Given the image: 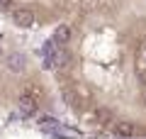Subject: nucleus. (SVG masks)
<instances>
[{
    "mask_svg": "<svg viewBox=\"0 0 146 139\" xmlns=\"http://www.w3.org/2000/svg\"><path fill=\"white\" fill-rule=\"evenodd\" d=\"M34 10L32 7H17V10H12V22H15L20 29H29L32 25H34Z\"/></svg>",
    "mask_w": 146,
    "mask_h": 139,
    "instance_id": "obj_1",
    "label": "nucleus"
},
{
    "mask_svg": "<svg viewBox=\"0 0 146 139\" xmlns=\"http://www.w3.org/2000/svg\"><path fill=\"white\" fill-rule=\"evenodd\" d=\"M36 108H39L36 98H32V95H27V93H22V95H20V100H17V110H20L25 117L34 115V112H36Z\"/></svg>",
    "mask_w": 146,
    "mask_h": 139,
    "instance_id": "obj_2",
    "label": "nucleus"
},
{
    "mask_svg": "<svg viewBox=\"0 0 146 139\" xmlns=\"http://www.w3.org/2000/svg\"><path fill=\"white\" fill-rule=\"evenodd\" d=\"M7 68L15 71V73L25 71V68H27V56H25V54H10V56H7Z\"/></svg>",
    "mask_w": 146,
    "mask_h": 139,
    "instance_id": "obj_3",
    "label": "nucleus"
},
{
    "mask_svg": "<svg viewBox=\"0 0 146 139\" xmlns=\"http://www.w3.org/2000/svg\"><path fill=\"white\" fill-rule=\"evenodd\" d=\"M71 27L68 25H58L56 27V32H54V39H56V44H68L71 41Z\"/></svg>",
    "mask_w": 146,
    "mask_h": 139,
    "instance_id": "obj_4",
    "label": "nucleus"
},
{
    "mask_svg": "<svg viewBox=\"0 0 146 139\" xmlns=\"http://www.w3.org/2000/svg\"><path fill=\"white\" fill-rule=\"evenodd\" d=\"M115 134H117V137L129 139L131 134H134V124H131V122H117L115 124Z\"/></svg>",
    "mask_w": 146,
    "mask_h": 139,
    "instance_id": "obj_5",
    "label": "nucleus"
},
{
    "mask_svg": "<svg viewBox=\"0 0 146 139\" xmlns=\"http://www.w3.org/2000/svg\"><path fill=\"white\" fill-rule=\"evenodd\" d=\"M95 122L98 124H110L112 122V110L110 108H98L95 110Z\"/></svg>",
    "mask_w": 146,
    "mask_h": 139,
    "instance_id": "obj_6",
    "label": "nucleus"
},
{
    "mask_svg": "<svg viewBox=\"0 0 146 139\" xmlns=\"http://www.w3.org/2000/svg\"><path fill=\"white\" fill-rule=\"evenodd\" d=\"M51 56H54V61H56V66H58V68H63V66L68 63V51L63 49V44H58V49L51 54Z\"/></svg>",
    "mask_w": 146,
    "mask_h": 139,
    "instance_id": "obj_7",
    "label": "nucleus"
},
{
    "mask_svg": "<svg viewBox=\"0 0 146 139\" xmlns=\"http://www.w3.org/2000/svg\"><path fill=\"white\" fill-rule=\"evenodd\" d=\"M54 51H56V39H54V37H51V39H46V41H44V44H42V49H39V56H51V54Z\"/></svg>",
    "mask_w": 146,
    "mask_h": 139,
    "instance_id": "obj_8",
    "label": "nucleus"
},
{
    "mask_svg": "<svg viewBox=\"0 0 146 139\" xmlns=\"http://www.w3.org/2000/svg\"><path fill=\"white\" fill-rule=\"evenodd\" d=\"M63 100H66L73 110H78V98H76V93H73V90H68V88H66V90H63Z\"/></svg>",
    "mask_w": 146,
    "mask_h": 139,
    "instance_id": "obj_9",
    "label": "nucleus"
},
{
    "mask_svg": "<svg viewBox=\"0 0 146 139\" xmlns=\"http://www.w3.org/2000/svg\"><path fill=\"white\" fill-rule=\"evenodd\" d=\"M25 93H27V95H32V98H36V95H42V86H36V83H27Z\"/></svg>",
    "mask_w": 146,
    "mask_h": 139,
    "instance_id": "obj_10",
    "label": "nucleus"
},
{
    "mask_svg": "<svg viewBox=\"0 0 146 139\" xmlns=\"http://www.w3.org/2000/svg\"><path fill=\"white\" fill-rule=\"evenodd\" d=\"M42 68L44 71H54V68H58V66H56V61H54V56H44L42 59Z\"/></svg>",
    "mask_w": 146,
    "mask_h": 139,
    "instance_id": "obj_11",
    "label": "nucleus"
},
{
    "mask_svg": "<svg viewBox=\"0 0 146 139\" xmlns=\"http://www.w3.org/2000/svg\"><path fill=\"white\" fill-rule=\"evenodd\" d=\"M39 124H42L44 129H51V127H58V122L54 117H39Z\"/></svg>",
    "mask_w": 146,
    "mask_h": 139,
    "instance_id": "obj_12",
    "label": "nucleus"
},
{
    "mask_svg": "<svg viewBox=\"0 0 146 139\" xmlns=\"http://www.w3.org/2000/svg\"><path fill=\"white\" fill-rule=\"evenodd\" d=\"M12 5V0H0V10H7Z\"/></svg>",
    "mask_w": 146,
    "mask_h": 139,
    "instance_id": "obj_13",
    "label": "nucleus"
},
{
    "mask_svg": "<svg viewBox=\"0 0 146 139\" xmlns=\"http://www.w3.org/2000/svg\"><path fill=\"white\" fill-rule=\"evenodd\" d=\"M139 81L146 86V68H141V71H139Z\"/></svg>",
    "mask_w": 146,
    "mask_h": 139,
    "instance_id": "obj_14",
    "label": "nucleus"
}]
</instances>
